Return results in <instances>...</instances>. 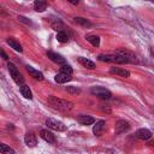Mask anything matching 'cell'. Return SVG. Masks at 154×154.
Masks as SVG:
<instances>
[{
    "label": "cell",
    "instance_id": "cell-1",
    "mask_svg": "<svg viewBox=\"0 0 154 154\" xmlns=\"http://www.w3.org/2000/svg\"><path fill=\"white\" fill-rule=\"evenodd\" d=\"M48 103L58 109V111H63V112H67V111H71L73 108V103L71 101H67V100H63V99H58L55 96H49L48 97Z\"/></svg>",
    "mask_w": 154,
    "mask_h": 154
},
{
    "label": "cell",
    "instance_id": "cell-2",
    "mask_svg": "<svg viewBox=\"0 0 154 154\" xmlns=\"http://www.w3.org/2000/svg\"><path fill=\"white\" fill-rule=\"evenodd\" d=\"M7 70H8V72H10V75H11V77H12V79L14 81L16 84H18L19 87L24 84V77L22 76V73L19 72V70L16 67V65H14L13 63H8V64H7Z\"/></svg>",
    "mask_w": 154,
    "mask_h": 154
},
{
    "label": "cell",
    "instance_id": "cell-3",
    "mask_svg": "<svg viewBox=\"0 0 154 154\" xmlns=\"http://www.w3.org/2000/svg\"><path fill=\"white\" fill-rule=\"evenodd\" d=\"M97 59L101 61L113 63V64H126L128 63L123 57H119L117 54H100L97 57Z\"/></svg>",
    "mask_w": 154,
    "mask_h": 154
},
{
    "label": "cell",
    "instance_id": "cell-4",
    "mask_svg": "<svg viewBox=\"0 0 154 154\" xmlns=\"http://www.w3.org/2000/svg\"><path fill=\"white\" fill-rule=\"evenodd\" d=\"M90 91H91V94L94 96H96V97H99L101 100H108L112 96V93L108 89L103 88V87H93Z\"/></svg>",
    "mask_w": 154,
    "mask_h": 154
},
{
    "label": "cell",
    "instance_id": "cell-5",
    "mask_svg": "<svg viewBox=\"0 0 154 154\" xmlns=\"http://www.w3.org/2000/svg\"><path fill=\"white\" fill-rule=\"evenodd\" d=\"M114 54H117V55H119V57H123L128 63H137V61H138V60H137V57H136L132 52L126 51V49H117V51L114 52Z\"/></svg>",
    "mask_w": 154,
    "mask_h": 154
},
{
    "label": "cell",
    "instance_id": "cell-6",
    "mask_svg": "<svg viewBox=\"0 0 154 154\" xmlns=\"http://www.w3.org/2000/svg\"><path fill=\"white\" fill-rule=\"evenodd\" d=\"M46 125L52 129V130H55V131H65L66 130V125L59 120H55L53 118H48L46 120Z\"/></svg>",
    "mask_w": 154,
    "mask_h": 154
},
{
    "label": "cell",
    "instance_id": "cell-7",
    "mask_svg": "<svg viewBox=\"0 0 154 154\" xmlns=\"http://www.w3.org/2000/svg\"><path fill=\"white\" fill-rule=\"evenodd\" d=\"M130 129V124H129V122H126V120H123V119H120V120H118L117 123H116V125H114V131H116V134H123V132H125V131H128Z\"/></svg>",
    "mask_w": 154,
    "mask_h": 154
},
{
    "label": "cell",
    "instance_id": "cell-8",
    "mask_svg": "<svg viewBox=\"0 0 154 154\" xmlns=\"http://www.w3.org/2000/svg\"><path fill=\"white\" fill-rule=\"evenodd\" d=\"M106 129V122L105 120H97L93 128V132L95 136H101Z\"/></svg>",
    "mask_w": 154,
    "mask_h": 154
},
{
    "label": "cell",
    "instance_id": "cell-9",
    "mask_svg": "<svg viewBox=\"0 0 154 154\" xmlns=\"http://www.w3.org/2000/svg\"><path fill=\"white\" fill-rule=\"evenodd\" d=\"M40 136H41V138L45 140L47 143H51V144L55 143V137H54V135H53L51 131L46 130V129H42V130L40 131Z\"/></svg>",
    "mask_w": 154,
    "mask_h": 154
},
{
    "label": "cell",
    "instance_id": "cell-10",
    "mask_svg": "<svg viewBox=\"0 0 154 154\" xmlns=\"http://www.w3.org/2000/svg\"><path fill=\"white\" fill-rule=\"evenodd\" d=\"M135 136L140 140H143V141H147L152 137V131L148 130V129H138L135 134Z\"/></svg>",
    "mask_w": 154,
    "mask_h": 154
},
{
    "label": "cell",
    "instance_id": "cell-11",
    "mask_svg": "<svg viewBox=\"0 0 154 154\" xmlns=\"http://www.w3.org/2000/svg\"><path fill=\"white\" fill-rule=\"evenodd\" d=\"M24 142L28 147H35L37 144V138L32 132H26L24 136Z\"/></svg>",
    "mask_w": 154,
    "mask_h": 154
},
{
    "label": "cell",
    "instance_id": "cell-12",
    "mask_svg": "<svg viewBox=\"0 0 154 154\" xmlns=\"http://www.w3.org/2000/svg\"><path fill=\"white\" fill-rule=\"evenodd\" d=\"M47 57L52 60V61H54V63H57V64H60V65H64L66 61H65V58H63L60 54H58V53H54V52H47Z\"/></svg>",
    "mask_w": 154,
    "mask_h": 154
},
{
    "label": "cell",
    "instance_id": "cell-13",
    "mask_svg": "<svg viewBox=\"0 0 154 154\" xmlns=\"http://www.w3.org/2000/svg\"><path fill=\"white\" fill-rule=\"evenodd\" d=\"M109 73H112V75H118V76H120V77H123V78L130 77V72H129L128 70L120 69V67H111V69H109Z\"/></svg>",
    "mask_w": 154,
    "mask_h": 154
},
{
    "label": "cell",
    "instance_id": "cell-14",
    "mask_svg": "<svg viewBox=\"0 0 154 154\" xmlns=\"http://www.w3.org/2000/svg\"><path fill=\"white\" fill-rule=\"evenodd\" d=\"M71 75H67V73H64V72H59V73H57L55 75V77H54V81L57 82V83H60V84H63V83H66V82H69V81H71Z\"/></svg>",
    "mask_w": 154,
    "mask_h": 154
},
{
    "label": "cell",
    "instance_id": "cell-15",
    "mask_svg": "<svg viewBox=\"0 0 154 154\" xmlns=\"http://www.w3.org/2000/svg\"><path fill=\"white\" fill-rule=\"evenodd\" d=\"M77 120L82 124V125H90L93 123H95V119L91 116H87V114H81L77 117Z\"/></svg>",
    "mask_w": 154,
    "mask_h": 154
},
{
    "label": "cell",
    "instance_id": "cell-16",
    "mask_svg": "<svg viewBox=\"0 0 154 154\" xmlns=\"http://www.w3.org/2000/svg\"><path fill=\"white\" fill-rule=\"evenodd\" d=\"M26 71L29 72V75L31 76V77H34L35 79H38V81H42L43 79V73L42 72H40L38 70H36V69H34V67H31V66H26Z\"/></svg>",
    "mask_w": 154,
    "mask_h": 154
},
{
    "label": "cell",
    "instance_id": "cell-17",
    "mask_svg": "<svg viewBox=\"0 0 154 154\" xmlns=\"http://www.w3.org/2000/svg\"><path fill=\"white\" fill-rule=\"evenodd\" d=\"M6 42H7V45H8L11 48H13L16 52H19V53H22V52H23V48H22L20 43H19L18 41H16L14 38L10 37V38H7V40H6Z\"/></svg>",
    "mask_w": 154,
    "mask_h": 154
},
{
    "label": "cell",
    "instance_id": "cell-18",
    "mask_svg": "<svg viewBox=\"0 0 154 154\" xmlns=\"http://www.w3.org/2000/svg\"><path fill=\"white\" fill-rule=\"evenodd\" d=\"M78 61H79L84 67H87V69H89V70H94V69L96 67V66H95V63L91 61V60H89V59H87V58L79 57V58H78Z\"/></svg>",
    "mask_w": 154,
    "mask_h": 154
},
{
    "label": "cell",
    "instance_id": "cell-19",
    "mask_svg": "<svg viewBox=\"0 0 154 154\" xmlns=\"http://www.w3.org/2000/svg\"><path fill=\"white\" fill-rule=\"evenodd\" d=\"M19 90H20V94H22L25 99H29V100H31V99H32V93H31L30 88H29L26 84L20 85V87H19Z\"/></svg>",
    "mask_w": 154,
    "mask_h": 154
},
{
    "label": "cell",
    "instance_id": "cell-20",
    "mask_svg": "<svg viewBox=\"0 0 154 154\" xmlns=\"http://www.w3.org/2000/svg\"><path fill=\"white\" fill-rule=\"evenodd\" d=\"M34 8L37 12H43L47 10V2L46 1H41V0H36L34 2Z\"/></svg>",
    "mask_w": 154,
    "mask_h": 154
},
{
    "label": "cell",
    "instance_id": "cell-21",
    "mask_svg": "<svg viewBox=\"0 0 154 154\" xmlns=\"http://www.w3.org/2000/svg\"><path fill=\"white\" fill-rule=\"evenodd\" d=\"M85 38H87V41H88L89 43H91L94 47H99V46H100V37H99V36H96V35H87Z\"/></svg>",
    "mask_w": 154,
    "mask_h": 154
},
{
    "label": "cell",
    "instance_id": "cell-22",
    "mask_svg": "<svg viewBox=\"0 0 154 154\" xmlns=\"http://www.w3.org/2000/svg\"><path fill=\"white\" fill-rule=\"evenodd\" d=\"M0 153L1 154H16L14 149L5 143H0Z\"/></svg>",
    "mask_w": 154,
    "mask_h": 154
},
{
    "label": "cell",
    "instance_id": "cell-23",
    "mask_svg": "<svg viewBox=\"0 0 154 154\" xmlns=\"http://www.w3.org/2000/svg\"><path fill=\"white\" fill-rule=\"evenodd\" d=\"M73 20H75V23L79 24V25H82V26H85V28H87V26H91V23H90L88 19L83 18V17H75Z\"/></svg>",
    "mask_w": 154,
    "mask_h": 154
},
{
    "label": "cell",
    "instance_id": "cell-24",
    "mask_svg": "<svg viewBox=\"0 0 154 154\" xmlns=\"http://www.w3.org/2000/svg\"><path fill=\"white\" fill-rule=\"evenodd\" d=\"M57 40H58V42L65 43V42L69 41V35H67L64 30H63V31H59V32L57 34Z\"/></svg>",
    "mask_w": 154,
    "mask_h": 154
},
{
    "label": "cell",
    "instance_id": "cell-25",
    "mask_svg": "<svg viewBox=\"0 0 154 154\" xmlns=\"http://www.w3.org/2000/svg\"><path fill=\"white\" fill-rule=\"evenodd\" d=\"M51 26H52V29H54L55 31H63V23L60 22V20H57V22H53L52 24H51Z\"/></svg>",
    "mask_w": 154,
    "mask_h": 154
},
{
    "label": "cell",
    "instance_id": "cell-26",
    "mask_svg": "<svg viewBox=\"0 0 154 154\" xmlns=\"http://www.w3.org/2000/svg\"><path fill=\"white\" fill-rule=\"evenodd\" d=\"M60 72H64V73H67V75H71V76H72L73 70H72V67H71L70 65L64 64V65H61V67H60Z\"/></svg>",
    "mask_w": 154,
    "mask_h": 154
},
{
    "label": "cell",
    "instance_id": "cell-27",
    "mask_svg": "<svg viewBox=\"0 0 154 154\" xmlns=\"http://www.w3.org/2000/svg\"><path fill=\"white\" fill-rule=\"evenodd\" d=\"M66 91L70 94H79L81 90L77 87H66Z\"/></svg>",
    "mask_w": 154,
    "mask_h": 154
},
{
    "label": "cell",
    "instance_id": "cell-28",
    "mask_svg": "<svg viewBox=\"0 0 154 154\" xmlns=\"http://www.w3.org/2000/svg\"><path fill=\"white\" fill-rule=\"evenodd\" d=\"M18 19H19L22 23H25L26 25H30V24H31V20L28 19L26 17H24V16H18Z\"/></svg>",
    "mask_w": 154,
    "mask_h": 154
},
{
    "label": "cell",
    "instance_id": "cell-29",
    "mask_svg": "<svg viewBox=\"0 0 154 154\" xmlns=\"http://www.w3.org/2000/svg\"><path fill=\"white\" fill-rule=\"evenodd\" d=\"M0 53H1V55H2V57H4V59H7V55H6V54H5V52H4V51H2V49H0Z\"/></svg>",
    "mask_w": 154,
    "mask_h": 154
},
{
    "label": "cell",
    "instance_id": "cell-30",
    "mask_svg": "<svg viewBox=\"0 0 154 154\" xmlns=\"http://www.w3.org/2000/svg\"><path fill=\"white\" fill-rule=\"evenodd\" d=\"M69 2L72 4V5H77V4H78V0H77V1H69Z\"/></svg>",
    "mask_w": 154,
    "mask_h": 154
}]
</instances>
